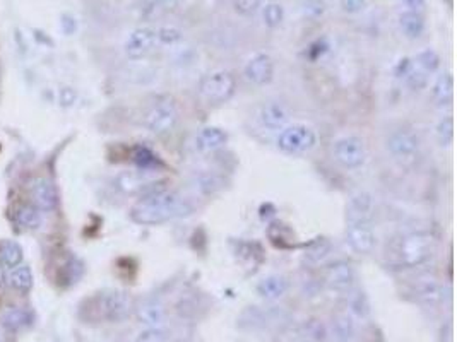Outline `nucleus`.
Returning <instances> with one entry per match:
<instances>
[{
    "label": "nucleus",
    "instance_id": "f257e3e1",
    "mask_svg": "<svg viewBox=\"0 0 457 342\" xmlns=\"http://www.w3.org/2000/svg\"><path fill=\"white\" fill-rule=\"evenodd\" d=\"M192 205L177 192H166L165 188L158 192L142 196L131 209V219L142 226H158L173 219L188 216Z\"/></svg>",
    "mask_w": 457,
    "mask_h": 342
},
{
    "label": "nucleus",
    "instance_id": "f03ea898",
    "mask_svg": "<svg viewBox=\"0 0 457 342\" xmlns=\"http://www.w3.org/2000/svg\"><path fill=\"white\" fill-rule=\"evenodd\" d=\"M431 250H434V242L429 233L414 231V233L404 235L396 248L397 265L404 269L418 267L430 259Z\"/></svg>",
    "mask_w": 457,
    "mask_h": 342
},
{
    "label": "nucleus",
    "instance_id": "7ed1b4c3",
    "mask_svg": "<svg viewBox=\"0 0 457 342\" xmlns=\"http://www.w3.org/2000/svg\"><path fill=\"white\" fill-rule=\"evenodd\" d=\"M95 303V319L119 324L129 319L134 310L131 296L124 291H104L91 299Z\"/></svg>",
    "mask_w": 457,
    "mask_h": 342
},
{
    "label": "nucleus",
    "instance_id": "20e7f679",
    "mask_svg": "<svg viewBox=\"0 0 457 342\" xmlns=\"http://www.w3.org/2000/svg\"><path fill=\"white\" fill-rule=\"evenodd\" d=\"M237 91V81L235 75L228 70H216V73L204 75L199 82L200 96L209 105H223Z\"/></svg>",
    "mask_w": 457,
    "mask_h": 342
},
{
    "label": "nucleus",
    "instance_id": "39448f33",
    "mask_svg": "<svg viewBox=\"0 0 457 342\" xmlns=\"http://www.w3.org/2000/svg\"><path fill=\"white\" fill-rule=\"evenodd\" d=\"M317 144V134L312 127L305 124L286 125L279 132L278 147L284 154H305Z\"/></svg>",
    "mask_w": 457,
    "mask_h": 342
},
{
    "label": "nucleus",
    "instance_id": "423d86ee",
    "mask_svg": "<svg viewBox=\"0 0 457 342\" xmlns=\"http://www.w3.org/2000/svg\"><path fill=\"white\" fill-rule=\"evenodd\" d=\"M178 124V112L173 103L170 101H161L156 103L153 108L146 113L144 127L151 134L166 135L175 129Z\"/></svg>",
    "mask_w": 457,
    "mask_h": 342
},
{
    "label": "nucleus",
    "instance_id": "0eeeda50",
    "mask_svg": "<svg viewBox=\"0 0 457 342\" xmlns=\"http://www.w3.org/2000/svg\"><path fill=\"white\" fill-rule=\"evenodd\" d=\"M334 158L348 170H356L365 163L367 151H365V142L356 135H346L339 139L334 144Z\"/></svg>",
    "mask_w": 457,
    "mask_h": 342
},
{
    "label": "nucleus",
    "instance_id": "6e6552de",
    "mask_svg": "<svg viewBox=\"0 0 457 342\" xmlns=\"http://www.w3.org/2000/svg\"><path fill=\"white\" fill-rule=\"evenodd\" d=\"M387 149L397 161H413L420 151V139L413 130H394L387 139Z\"/></svg>",
    "mask_w": 457,
    "mask_h": 342
},
{
    "label": "nucleus",
    "instance_id": "1a4fd4ad",
    "mask_svg": "<svg viewBox=\"0 0 457 342\" xmlns=\"http://www.w3.org/2000/svg\"><path fill=\"white\" fill-rule=\"evenodd\" d=\"M158 43L156 31L153 28H137L129 35L125 41V55L131 60H142L144 57L153 52Z\"/></svg>",
    "mask_w": 457,
    "mask_h": 342
},
{
    "label": "nucleus",
    "instance_id": "9d476101",
    "mask_svg": "<svg viewBox=\"0 0 457 342\" xmlns=\"http://www.w3.org/2000/svg\"><path fill=\"white\" fill-rule=\"evenodd\" d=\"M375 218V202L368 192H358L350 198L346 208L348 225H372Z\"/></svg>",
    "mask_w": 457,
    "mask_h": 342
},
{
    "label": "nucleus",
    "instance_id": "9b49d317",
    "mask_svg": "<svg viewBox=\"0 0 457 342\" xmlns=\"http://www.w3.org/2000/svg\"><path fill=\"white\" fill-rule=\"evenodd\" d=\"M243 74L255 86H266L274 78V62L267 53H257L245 63Z\"/></svg>",
    "mask_w": 457,
    "mask_h": 342
},
{
    "label": "nucleus",
    "instance_id": "f8f14e48",
    "mask_svg": "<svg viewBox=\"0 0 457 342\" xmlns=\"http://www.w3.org/2000/svg\"><path fill=\"white\" fill-rule=\"evenodd\" d=\"M117 187H119L122 192L125 193H139V196H148V193L158 192V190H163L161 183L163 181L149 180L146 178L141 173L134 171H124L117 176L115 180Z\"/></svg>",
    "mask_w": 457,
    "mask_h": 342
},
{
    "label": "nucleus",
    "instance_id": "ddd939ff",
    "mask_svg": "<svg viewBox=\"0 0 457 342\" xmlns=\"http://www.w3.org/2000/svg\"><path fill=\"white\" fill-rule=\"evenodd\" d=\"M324 279L327 288L338 293H348L355 284V269L348 262L338 260L327 267Z\"/></svg>",
    "mask_w": 457,
    "mask_h": 342
},
{
    "label": "nucleus",
    "instance_id": "4468645a",
    "mask_svg": "<svg viewBox=\"0 0 457 342\" xmlns=\"http://www.w3.org/2000/svg\"><path fill=\"white\" fill-rule=\"evenodd\" d=\"M346 242L353 252L360 255H368L375 248L377 236L372 225H348Z\"/></svg>",
    "mask_w": 457,
    "mask_h": 342
},
{
    "label": "nucleus",
    "instance_id": "2eb2a0df",
    "mask_svg": "<svg viewBox=\"0 0 457 342\" xmlns=\"http://www.w3.org/2000/svg\"><path fill=\"white\" fill-rule=\"evenodd\" d=\"M134 314L141 324L148 327H159L166 320V308L156 298H144L134 305Z\"/></svg>",
    "mask_w": 457,
    "mask_h": 342
},
{
    "label": "nucleus",
    "instance_id": "dca6fc26",
    "mask_svg": "<svg viewBox=\"0 0 457 342\" xmlns=\"http://www.w3.org/2000/svg\"><path fill=\"white\" fill-rule=\"evenodd\" d=\"M29 193H31L33 202H35V205L40 210H53L57 208V190L48 178L33 180L31 187H29Z\"/></svg>",
    "mask_w": 457,
    "mask_h": 342
},
{
    "label": "nucleus",
    "instance_id": "f3484780",
    "mask_svg": "<svg viewBox=\"0 0 457 342\" xmlns=\"http://www.w3.org/2000/svg\"><path fill=\"white\" fill-rule=\"evenodd\" d=\"M259 122L269 130H283L289 122V113L281 103L271 101V103L262 105L259 109Z\"/></svg>",
    "mask_w": 457,
    "mask_h": 342
},
{
    "label": "nucleus",
    "instance_id": "a211bd4d",
    "mask_svg": "<svg viewBox=\"0 0 457 342\" xmlns=\"http://www.w3.org/2000/svg\"><path fill=\"white\" fill-rule=\"evenodd\" d=\"M414 294H416L418 301H421L423 305L437 306L446 301V298L448 296V291L435 279H425L418 282Z\"/></svg>",
    "mask_w": 457,
    "mask_h": 342
},
{
    "label": "nucleus",
    "instance_id": "6ab92c4d",
    "mask_svg": "<svg viewBox=\"0 0 457 342\" xmlns=\"http://www.w3.org/2000/svg\"><path fill=\"white\" fill-rule=\"evenodd\" d=\"M228 141V135L220 127H204L195 137V147L200 153H213L221 149Z\"/></svg>",
    "mask_w": 457,
    "mask_h": 342
},
{
    "label": "nucleus",
    "instance_id": "aec40b11",
    "mask_svg": "<svg viewBox=\"0 0 457 342\" xmlns=\"http://www.w3.org/2000/svg\"><path fill=\"white\" fill-rule=\"evenodd\" d=\"M289 288V282L284 276L281 274H271V276L264 277L262 281H259L257 284V294L262 299H267V301H274V299H279L281 296L286 294Z\"/></svg>",
    "mask_w": 457,
    "mask_h": 342
},
{
    "label": "nucleus",
    "instance_id": "412c9836",
    "mask_svg": "<svg viewBox=\"0 0 457 342\" xmlns=\"http://www.w3.org/2000/svg\"><path fill=\"white\" fill-rule=\"evenodd\" d=\"M431 98L439 108L448 107L452 103V100H454V78L451 73L439 75L434 84V90H431Z\"/></svg>",
    "mask_w": 457,
    "mask_h": 342
},
{
    "label": "nucleus",
    "instance_id": "4be33fe9",
    "mask_svg": "<svg viewBox=\"0 0 457 342\" xmlns=\"http://www.w3.org/2000/svg\"><path fill=\"white\" fill-rule=\"evenodd\" d=\"M330 333L338 342H350L356 336L355 319L348 314H339L333 319L330 324Z\"/></svg>",
    "mask_w": 457,
    "mask_h": 342
},
{
    "label": "nucleus",
    "instance_id": "5701e85b",
    "mask_svg": "<svg viewBox=\"0 0 457 342\" xmlns=\"http://www.w3.org/2000/svg\"><path fill=\"white\" fill-rule=\"evenodd\" d=\"M399 26L406 38H409V40H418V38L425 33V19H423L420 12L406 11L401 14Z\"/></svg>",
    "mask_w": 457,
    "mask_h": 342
},
{
    "label": "nucleus",
    "instance_id": "b1692460",
    "mask_svg": "<svg viewBox=\"0 0 457 342\" xmlns=\"http://www.w3.org/2000/svg\"><path fill=\"white\" fill-rule=\"evenodd\" d=\"M29 322H31V314L24 308L12 306L9 310L4 311L2 315V325L9 332H18L21 328L28 327Z\"/></svg>",
    "mask_w": 457,
    "mask_h": 342
},
{
    "label": "nucleus",
    "instance_id": "393cba45",
    "mask_svg": "<svg viewBox=\"0 0 457 342\" xmlns=\"http://www.w3.org/2000/svg\"><path fill=\"white\" fill-rule=\"evenodd\" d=\"M16 223L23 228V230H36L41 223V214L40 209L36 205H19L18 210H16Z\"/></svg>",
    "mask_w": 457,
    "mask_h": 342
},
{
    "label": "nucleus",
    "instance_id": "a878e982",
    "mask_svg": "<svg viewBox=\"0 0 457 342\" xmlns=\"http://www.w3.org/2000/svg\"><path fill=\"white\" fill-rule=\"evenodd\" d=\"M9 284L16 291L26 293L33 286V272L26 265H16L9 272Z\"/></svg>",
    "mask_w": 457,
    "mask_h": 342
},
{
    "label": "nucleus",
    "instance_id": "bb28decb",
    "mask_svg": "<svg viewBox=\"0 0 457 342\" xmlns=\"http://www.w3.org/2000/svg\"><path fill=\"white\" fill-rule=\"evenodd\" d=\"M23 260V248L19 247L16 242H6L0 243V262L7 267H16Z\"/></svg>",
    "mask_w": 457,
    "mask_h": 342
},
{
    "label": "nucleus",
    "instance_id": "cd10ccee",
    "mask_svg": "<svg viewBox=\"0 0 457 342\" xmlns=\"http://www.w3.org/2000/svg\"><path fill=\"white\" fill-rule=\"evenodd\" d=\"M178 2L180 0H141V6L146 16L154 18V16H161V14H166V12H171L178 6Z\"/></svg>",
    "mask_w": 457,
    "mask_h": 342
},
{
    "label": "nucleus",
    "instance_id": "c85d7f7f",
    "mask_svg": "<svg viewBox=\"0 0 457 342\" xmlns=\"http://www.w3.org/2000/svg\"><path fill=\"white\" fill-rule=\"evenodd\" d=\"M435 139H437L439 146L447 147L454 141V118L443 117L435 127Z\"/></svg>",
    "mask_w": 457,
    "mask_h": 342
},
{
    "label": "nucleus",
    "instance_id": "c756f323",
    "mask_svg": "<svg viewBox=\"0 0 457 342\" xmlns=\"http://www.w3.org/2000/svg\"><path fill=\"white\" fill-rule=\"evenodd\" d=\"M301 336H305L308 341H312V342H324L327 339V336H329V331H327L326 325L322 324V320L310 319L303 324V331H301Z\"/></svg>",
    "mask_w": 457,
    "mask_h": 342
},
{
    "label": "nucleus",
    "instance_id": "7c9ffc66",
    "mask_svg": "<svg viewBox=\"0 0 457 342\" xmlns=\"http://www.w3.org/2000/svg\"><path fill=\"white\" fill-rule=\"evenodd\" d=\"M330 248H333L330 242H327L324 238H318L316 242L308 245L307 250H305V257H307V260L312 262V264H318V262H322L329 255Z\"/></svg>",
    "mask_w": 457,
    "mask_h": 342
},
{
    "label": "nucleus",
    "instance_id": "2f4dec72",
    "mask_svg": "<svg viewBox=\"0 0 457 342\" xmlns=\"http://www.w3.org/2000/svg\"><path fill=\"white\" fill-rule=\"evenodd\" d=\"M262 19H264V24H266L267 28H278L284 19L283 6H281V4H276V2L266 4L262 9Z\"/></svg>",
    "mask_w": 457,
    "mask_h": 342
},
{
    "label": "nucleus",
    "instance_id": "473e14b6",
    "mask_svg": "<svg viewBox=\"0 0 457 342\" xmlns=\"http://www.w3.org/2000/svg\"><path fill=\"white\" fill-rule=\"evenodd\" d=\"M368 314H370V303H368L367 294L356 291L350 298V315L363 319V316H367Z\"/></svg>",
    "mask_w": 457,
    "mask_h": 342
},
{
    "label": "nucleus",
    "instance_id": "72a5a7b5",
    "mask_svg": "<svg viewBox=\"0 0 457 342\" xmlns=\"http://www.w3.org/2000/svg\"><path fill=\"white\" fill-rule=\"evenodd\" d=\"M170 331L163 325L159 327H148L136 337V342H170Z\"/></svg>",
    "mask_w": 457,
    "mask_h": 342
},
{
    "label": "nucleus",
    "instance_id": "f704fd0d",
    "mask_svg": "<svg viewBox=\"0 0 457 342\" xmlns=\"http://www.w3.org/2000/svg\"><path fill=\"white\" fill-rule=\"evenodd\" d=\"M406 75V84L411 87V90L414 91H420L423 87H426V84H429V75L423 69H408V73L404 74Z\"/></svg>",
    "mask_w": 457,
    "mask_h": 342
},
{
    "label": "nucleus",
    "instance_id": "c9c22d12",
    "mask_svg": "<svg viewBox=\"0 0 457 342\" xmlns=\"http://www.w3.org/2000/svg\"><path fill=\"white\" fill-rule=\"evenodd\" d=\"M416 60L426 74L435 73L440 65V57L437 55V52H434V50H423L421 53H418Z\"/></svg>",
    "mask_w": 457,
    "mask_h": 342
},
{
    "label": "nucleus",
    "instance_id": "e433bc0d",
    "mask_svg": "<svg viewBox=\"0 0 457 342\" xmlns=\"http://www.w3.org/2000/svg\"><path fill=\"white\" fill-rule=\"evenodd\" d=\"M156 36H158V41H161V43L165 45H173L177 43V41L182 40V31L177 28H159L156 31Z\"/></svg>",
    "mask_w": 457,
    "mask_h": 342
},
{
    "label": "nucleus",
    "instance_id": "4c0bfd02",
    "mask_svg": "<svg viewBox=\"0 0 457 342\" xmlns=\"http://www.w3.org/2000/svg\"><path fill=\"white\" fill-rule=\"evenodd\" d=\"M262 0H235V9L243 16L254 14L261 7Z\"/></svg>",
    "mask_w": 457,
    "mask_h": 342
},
{
    "label": "nucleus",
    "instance_id": "58836bf2",
    "mask_svg": "<svg viewBox=\"0 0 457 342\" xmlns=\"http://www.w3.org/2000/svg\"><path fill=\"white\" fill-rule=\"evenodd\" d=\"M367 6V0H341V9L346 14H358Z\"/></svg>",
    "mask_w": 457,
    "mask_h": 342
},
{
    "label": "nucleus",
    "instance_id": "ea45409f",
    "mask_svg": "<svg viewBox=\"0 0 457 342\" xmlns=\"http://www.w3.org/2000/svg\"><path fill=\"white\" fill-rule=\"evenodd\" d=\"M324 12V4L322 0H307L305 2V14L310 18H318Z\"/></svg>",
    "mask_w": 457,
    "mask_h": 342
},
{
    "label": "nucleus",
    "instance_id": "a19ab883",
    "mask_svg": "<svg viewBox=\"0 0 457 342\" xmlns=\"http://www.w3.org/2000/svg\"><path fill=\"white\" fill-rule=\"evenodd\" d=\"M406 6L409 7V11H416L420 9V7L425 6V0H404Z\"/></svg>",
    "mask_w": 457,
    "mask_h": 342
},
{
    "label": "nucleus",
    "instance_id": "79ce46f5",
    "mask_svg": "<svg viewBox=\"0 0 457 342\" xmlns=\"http://www.w3.org/2000/svg\"><path fill=\"white\" fill-rule=\"evenodd\" d=\"M2 279H4V274H2V269H0V286H2Z\"/></svg>",
    "mask_w": 457,
    "mask_h": 342
},
{
    "label": "nucleus",
    "instance_id": "37998d69",
    "mask_svg": "<svg viewBox=\"0 0 457 342\" xmlns=\"http://www.w3.org/2000/svg\"><path fill=\"white\" fill-rule=\"evenodd\" d=\"M0 342H6V339L2 337V333H0Z\"/></svg>",
    "mask_w": 457,
    "mask_h": 342
},
{
    "label": "nucleus",
    "instance_id": "c03bdc74",
    "mask_svg": "<svg viewBox=\"0 0 457 342\" xmlns=\"http://www.w3.org/2000/svg\"><path fill=\"white\" fill-rule=\"evenodd\" d=\"M303 342H307V341H303Z\"/></svg>",
    "mask_w": 457,
    "mask_h": 342
}]
</instances>
